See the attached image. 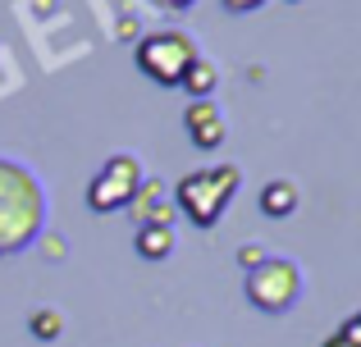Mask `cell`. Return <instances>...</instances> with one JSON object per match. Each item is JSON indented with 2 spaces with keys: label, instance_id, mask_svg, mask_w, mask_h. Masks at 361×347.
<instances>
[{
  "label": "cell",
  "instance_id": "1",
  "mask_svg": "<svg viewBox=\"0 0 361 347\" xmlns=\"http://www.w3.org/2000/svg\"><path fill=\"white\" fill-rule=\"evenodd\" d=\"M46 224V192L23 165L0 160V256H14L37 242Z\"/></svg>",
  "mask_w": 361,
  "mask_h": 347
},
{
  "label": "cell",
  "instance_id": "2",
  "mask_svg": "<svg viewBox=\"0 0 361 347\" xmlns=\"http://www.w3.org/2000/svg\"><path fill=\"white\" fill-rule=\"evenodd\" d=\"M238 165H211V170H192L178 178L174 187V201L178 210L188 215V220L197 224V229H215V224L224 220V210H229V201L238 196Z\"/></svg>",
  "mask_w": 361,
  "mask_h": 347
},
{
  "label": "cell",
  "instance_id": "3",
  "mask_svg": "<svg viewBox=\"0 0 361 347\" xmlns=\"http://www.w3.org/2000/svg\"><path fill=\"white\" fill-rule=\"evenodd\" d=\"M192 60H197L192 37L174 32V27H160V32H151V37L137 42V69L147 73L151 82H160V87H178Z\"/></svg>",
  "mask_w": 361,
  "mask_h": 347
},
{
  "label": "cell",
  "instance_id": "4",
  "mask_svg": "<svg viewBox=\"0 0 361 347\" xmlns=\"http://www.w3.org/2000/svg\"><path fill=\"white\" fill-rule=\"evenodd\" d=\"M247 275V302L252 306H261V311H270V315H279V311H288L293 302H298V293H302V270L293 265L288 256H265L261 265H252V270H243Z\"/></svg>",
  "mask_w": 361,
  "mask_h": 347
},
{
  "label": "cell",
  "instance_id": "5",
  "mask_svg": "<svg viewBox=\"0 0 361 347\" xmlns=\"http://www.w3.org/2000/svg\"><path fill=\"white\" fill-rule=\"evenodd\" d=\"M142 183H147V178H142V165L133 160V156H110L97 170V178L87 183V206L101 210V215L123 210V206H133V196H137Z\"/></svg>",
  "mask_w": 361,
  "mask_h": 347
},
{
  "label": "cell",
  "instance_id": "6",
  "mask_svg": "<svg viewBox=\"0 0 361 347\" xmlns=\"http://www.w3.org/2000/svg\"><path fill=\"white\" fill-rule=\"evenodd\" d=\"M183 128H188V137H192V146H202V151H215V146H224V137H229V124H224V115L215 110V101H192V106L183 110Z\"/></svg>",
  "mask_w": 361,
  "mask_h": 347
},
{
  "label": "cell",
  "instance_id": "7",
  "mask_svg": "<svg viewBox=\"0 0 361 347\" xmlns=\"http://www.w3.org/2000/svg\"><path fill=\"white\" fill-rule=\"evenodd\" d=\"M298 183L293 178H270V183L261 187V210L270 215V220H288L293 210H298Z\"/></svg>",
  "mask_w": 361,
  "mask_h": 347
},
{
  "label": "cell",
  "instance_id": "8",
  "mask_svg": "<svg viewBox=\"0 0 361 347\" xmlns=\"http://www.w3.org/2000/svg\"><path fill=\"white\" fill-rule=\"evenodd\" d=\"M137 256L147 260H165L174 251V224H137V238H133Z\"/></svg>",
  "mask_w": 361,
  "mask_h": 347
},
{
  "label": "cell",
  "instance_id": "9",
  "mask_svg": "<svg viewBox=\"0 0 361 347\" xmlns=\"http://www.w3.org/2000/svg\"><path fill=\"white\" fill-rule=\"evenodd\" d=\"M133 206H137L142 224H169V192L160 183H142L137 196H133Z\"/></svg>",
  "mask_w": 361,
  "mask_h": 347
},
{
  "label": "cell",
  "instance_id": "10",
  "mask_svg": "<svg viewBox=\"0 0 361 347\" xmlns=\"http://www.w3.org/2000/svg\"><path fill=\"white\" fill-rule=\"evenodd\" d=\"M215 82H220V73H215V64L197 55V60L188 64V73H183V82H178V87H183V92H188L192 101H211Z\"/></svg>",
  "mask_w": 361,
  "mask_h": 347
},
{
  "label": "cell",
  "instance_id": "11",
  "mask_svg": "<svg viewBox=\"0 0 361 347\" xmlns=\"http://www.w3.org/2000/svg\"><path fill=\"white\" fill-rule=\"evenodd\" d=\"M27 329H32L37 339H55V334L64 329V315H60V311H51V306H42V311L27 315Z\"/></svg>",
  "mask_w": 361,
  "mask_h": 347
},
{
  "label": "cell",
  "instance_id": "12",
  "mask_svg": "<svg viewBox=\"0 0 361 347\" xmlns=\"http://www.w3.org/2000/svg\"><path fill=\"white\" fill-rule=\"evenodd\" d=\"M338 334H343V339L353 343V347H361V311H357V315H348V320H343V329H338Z\"/></svg>",
  "mask_w": 361,
  "mask_h": 347
},
{
  "label": "cell",
  "instance_id": "13",
  "mask_svg": "<svg viewBox=\"0 0 361 347\" xmlns=\"http://www.w3.org/2000/svg\"><path fill=\"white\" fill-rule=\"evenodd\" d=\"M265 0H224V9H229V14H252V9H261Z\"/></svg>",
  "mask_w": 361,
  "mask_h": 347
},
{
  "label": "cell",
  "instance_id": "14",
  "mask_svg": "<svg viewBox=\"0 0 361 347\" xmlns=\"http://www.w3.org/2000/svg\"><path fill=\"white\" fill-rule=\"evenodd\" d=\"M238 260H243V270H252V265H261V260H265V251L261 247H243Z\"/></svg>",
  "mask_w": 361,
  "mask_h": 347
},
{
  "label": "cell",
  "instance_id": "15",
  "mask_svg": "<svg viewBox=\"0 0 361 347\" xmlns=\"http://www.w3.org/2000/svg\"><path fill=\"white\" fill-rule=\"evenodd\" d=\"M151 5H160V9H188L192 0H151Z\"/></svg>",
  "mask_w": 361,
  "mask_h": 347
},
{
  "label": "cell",
  "instance_id": "16",
  "mask_svg": "<svg viewBox=\"0 0 361 347\" xmlns=\"http://www.w3.org/2000/svg\"><path fill=\"white\" fill-rule=\"evenodd\" d=\"M320 347H353V343H348V339H343V334H329V339H325V343H320Z\"/></svg>",
  "mask_w": 361,
  "mask_h": 347
}]
</instances>
